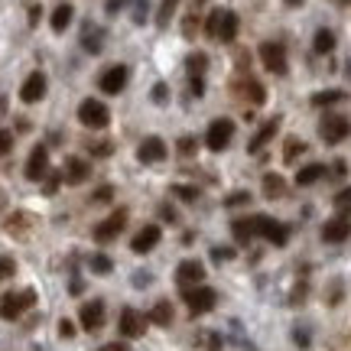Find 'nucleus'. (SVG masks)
I'll return each mask as SVG.
<instances>
[{"mask_svg":"<svg viewBox=\"0 0 351 351\" xmlns=\"http://www.w3.org/2000/svg\"><path fill=\"white\" fill-rule=\"evenodd\" d=\"M276 124H280V121H267V124H263L261 130H257V134L251 137V143H247V150H251V153H261L263 147L270 143V137L276 134Z\"/></svg>","mask_w":351,"mask_h":351,"instance_id":"nucleus-20","label":"nucleus"},{"mask_svg":"<svg viewBox=\"0 0 351 351\" xmlns=\"http://www.w3.org/2000/svg\"><path fill=\"white\" fill-rule=\"evenodd\" d=\"M313 49L319 52V56L332 52V49H335V33H332V29H319V33H315V39H313Z\"/></svg>","mask_w":351,"mask_h":351,"instance_id":"nucleus-24","label":"nucleus"},{"mask_svg":"<svg viewBox=\"0 0 351 351\" xmlns=\"http://www.w3.org/2000/svg\"><path fill=\"white\" fill-rule=\"evenodd\" d=\"M114 195V189L111 186H101V189H95V195H91V202H108Z\"/></svg>","mask_w":351,"mask_h":351,"instance_id":"nucleus-37","label":"nucleus"},{"mask_svg":"<svg viewBox=\"0 0 351 351\" xmlns=\"http://www.w3.org/2000/svg\"><path fill=\"white\" fill-rule=\"evenodd\" d=\"M82 326H85L88 332H98V328L104 326V302L91 300L82 306Z\"/></svg>","mask_w":351,"mask_h":351,"instance_id":"nucleus-17","label":"nucleus"},{"mask_svg":"<svg viewBox=\"0 0 351 351\" xmlns=\"http://www.w3.org/2000/svg\"><path fill=\"white\" fill-rule=\"evenodd\" d=\"M78 121H82L88 130H104V127L111 124V111H108L98 98H88V101H82V108H78Z\"/></svg>","mask_w":351,"mask_h":351,"instance_id":"nucleus-1","label":"nucleus"},{"mask_svg":"<svg viewBox=\"0 0 351 351\" xmlns=\"http://www.w3.org/2000/svg\"><path fill=\"white\" fill-rule=\"evenodd\" d=\"M199 3H205V0H199Z\"/></svg>","mask_w":351,"mask_h":351,"instance_id":"nucleus-46","label":"nucleus"},{"mask_svg":"<svg viewBox=\"0 0 351 351\" xmlns=\"http://www.w3.org/2000/svg\"><path fill=\"white\" fill-rule=\"evenodd\" d=\"M173 192L179 195V199H186V202H195V199H199V189H189V186H173Z\"/></svg>","mask_w":351,"mask_h":351,"instance_id":"nucleus-33","label":"nucleus"},{"mask_svg":"<svg viewBox=\"0 0 351 351\" xmlns=\"http://www.w3.org/2000/svg\"><path fill=\"white\" fill-rule=\"evenodd\" d=\"M127 78H130V69H127V65H111L108 72H101L98 88L104 95H121L127 85Z\"/></svg>","mask_w":351,"mask_h":351,"instance_id":"nucleus-7","label":"nucleus"},{"mask_svg":"<svg viewBox=\"0 0 351 351\" xmlns=\"http://www.w3.org/2000/svg\"><path fill=\"white\" fill-rule=\"evenodd\" d=\"M137 160H140V163H163V160H166V143H163L160 137L140 140Z\"/></svg>","mask_w":351,"mask_h":351,"instance_id":"nucleus-14","label":"nucleus"},{"mask_svg":"<svg viewBox=\"0 0 351 351\" xmlns=\"http://www.w3.org/2000/svg\"><path fill=\"white\" fill-rule=\"evenodd\" d=\"M179 153H182V156H192V153H195V140L182 137V140H179Z\"/></svg>","mask_w":351,"mask_h":351,"instance_id":"nucleus-36","label":"nucleus"},{"mask_svg":"<svg viewBox=\"0 0 351 351\" xmlns=\"http://www.w3.org/2000/svg\"><path fill=\"white\" fill-rule=\"evenodd\" d=\"M261 62L267 72L274 75H287V49L280 43H263L261 46Z\"/></svg>","mask_w":351,"mask_h":351,"instance_id":"nucleus-6","label":"nucleus"},{"mask_svg":"<svg viewBox=\"0 0 351 351\" xmlns=\"http://www.w3.org/2000/svg\"><path fill=\"white\" fill-rule=\"evenodd\" d=\"M244 91H247V98H251L254 104H263V88L257 85V82H244Z\"/></svg>","mask_w":351,"mask_h":351,"instance_id":"nucleus-30","label":"nucleus"},{"mask_svg":"<svg viewBox=\"0 0 351 351\" xmlns=\"http://www.w3.org/2000/svg\"><path fill=\"white\" fill-rule=\"evenodd\" d=\"M179 3V0H163V10H160V23H166L169 16H173V7Z\"/></svg>","mask_w":351,"mask_h":351,"instance_id":"nucleus-39","label":"nucleus"},{"mask_svg":"<svg viewBox=\"0 0 351 351\" xmlns=\"http://www.w3.org/2000/svg\"><path fill=\"white\" fill-rule=\"evenodd\" d=\"M160 238H163V231H160V225H147L137 231V238L130 241V247H134V254H150L156 244H160Z\"/></svg>","mask_w":351,"mask_h":351,"instance_id":"nucleus-13","label":"nucleus"},{"mask_svg":"<svg viewBox=\"0 0 351 351\" xmlns=\"http://www.w3.org/2000/svg\"><path fill=\"white\" fill-rule=\"evenodd\" d=\"M254 234H257V238H267L270 244H276V247H283L289 238V228L283 225V221L270 218V215H257V218H254Z\"/></svg>","mask_w":351,"mask_h":351,"instance_id":"nucleus-3","label":"nucleus"},{"mask_svg":"<svg viewBox=\"0 0 351 351\" xmlns=\"http://www.w3.org/2000/svg\"><path fill=\"white\" fill-rule=\"evenodd\" d=\"M46 169H49V150H46V143H39V147H33L29 160H26V179L39 182L46 176Z\"/></svg>","mask_w":351,"mask_h":351,"instance_id":"nucleus-11","label":"nucleus"},{"mask_svg":"<svg viewBox=\"0 0 351 351\" xmlns=\"http://www.w3.org/2000/svg\"><path fill=\"white\" fill-rule=\"evenodd\" d=\"M59 335H62V339H72V335H75V326H72L69 319H62V322H59Z\"/></svg>","mask_w":351,"mask_h":351,"instance_id":"nucleus-40","label":"nucleus"},{"mask_svg":"<svg viewBox=\"0 0 351 351\" xmlns=\"http://www.w3.org/2000/svg\"><path fill=\"white\" fill-rule=\"evenodd\" d=\"M348 130L351 127L341 114H328V117H322V124H319V134H322L326 143H341V140L348 137Z\"/></svg>","mask_w":351,"mask_h":351,"instance_id":"nucleus-9","label":"nucleus"},{"mask_svg":"<svg viewBox=\"0 0 351 351\" xmlns=\"http://www.w3.org/2000/svg\"><path fill=\"white\" fill-rule=\"evenodd\" d=\"M13 274H16V263L10 257H0V280H10Z\"/></svg>","mask_w":351,"mask_h":351,"instance_id":"nucleus-32","label":"nucleus"},{"mask_svg":"<svg viewBox=\"0 0 351 351\" xmlns=\"http://www.w3.org/2000/svg\"><path fill=\"white\" fill-rule=\"evenodd\" d=\"M72 16H75L72 3H62V7H56V10H52L49 26L56 29V33H65V29H69V23H72Z\"/></svg>","mask_w":351,"mask_h":351,"instance_id":"nucleus-22","label":"nucleus"},{"mask_svg":"<svg viewBox=\"0 0 351 351\" xmlns=\"http://www.w3.org/2000/svg\"><path fill=\"white\" fill-rule=\"evenodd\" d=\"M182 300H186L189 313L202 315V313H208V309H215L218 296H215L212 287H189V289H182Z\"/></svg>","mask_w":351,"mask_h":351,"instance_id":"nucleus-5","label":"nucleus"},{"mask_svg":"<svg viewBox=\"0 0 351 351\" xmlns=\"http://www.w3.org/2000/svg\"><path fill=\"white\" fill-rule=\"evenodd\" d=\"M156 104H166V85H156Z\"/></svg>","mask_w":351,"mask_h":351,"instance_id":"nucleus-44","label":"nucleus"},{"mask_svg":"<svg viewBox=\"0 0 351 351\" xmlns=\"http://www.w3.org/2000/svg\"><path fill=\"white\" fill-rule=\"evenodd\" d=\"M147 332V315L137 313V309H124L121 313V335L124 339H140Z\"/></svg>","mask_w":351,"mask_h":351,"instance_id":"nucleus-12","label":"nucleus"},{"mask_svg":"<svg viewBox=\"0 0 351 351\" xmlns=\"http://www.w3.org/2000/svg\"><path fill=\"white\" fill-rule=\"evenodd\" d=\"M33 302H36V293H33V289H23V293H7V296L0 300V319L13 322V319H20Z\"/></svg>","mask_w":351,"mask_h":351,"instance_id":"nucleus-4","label":"nucleus"},{"mask_svg":"<svg viewBox=\"0 0 351 351\" xmlns=\"http://www.w3.org/2000/svg\"><path fill=\"white\" fill-rule=\"evenodd\" d=\"M205 65H208V59H205L202 52H192V56H189V75H192V78H202Z\"/></svg>","mask_w":351,"mask_h":351,"instance_id":"nucleus-28","label":"nucleus"},{"mask_svg":"<svg viewBox=\"0 0 351 351\" xmlns=\"http://www.w3.org/2000/svg\"><path fill=\"white\" fill-rule=\"evenodd\" d=\"M85 179H88V163H85V160L69 156V160H65V169H62V182L78 186V182H85Z\"/></svg>","mask_w":351,"mask_h":351,"instance_id":"nucleus-19","label":"nucleus"},{"mask_svg":"<svg viewBox=\"0 0 351 351\" xmlns=\"http://www.w3.org/2000/svg\"><path fill=\"white\" fill-rule=\"evenodd\" d=\"M218 16H221V10H212V16L205 20V33L208 36H215V29H218Z\"/></svg>","mask_w":351,"mask_h":351,"instance_id":"nucleus-38","label":"nucleus"},{"mask_svg":"<svg viewBox=\"0 0 351 351\" xmlns=\"http://www.w3.org/2000/svg\"><path fill=\"white\" fill-rule=\"evenodd\" d=\"M13 150V134L10 130H0V156H7Z\"/></svg>","mask_w":351,"mask_h":351,"instance_id":"nucleus-35","label":"nucleus"},{"mask_svg":"<svg viewBox=\"0 0 351 351\" xmlns=\"http://www.w3.org/2000/svg\"><path fill=\"white\" fill-rule=\"evenodd\" d=\"M263 192H267L270 199H276V195H283V179H280L276 173L263 176Z\"/></svg>","mask_w":351,"mask_h":351,"instance_id":"nucleus-27","label":"nucleus"},{"mask_svg":"<svg viewBox=\"0 0 351 351\" xmlns=\"http://www.w3.org/2000/svg\"><path fill=\"white\" fill-rule=\"evenodd\" d=\"M348 234H351V218L348 215H339V218L326 221V228H322V241H328V244H339V241H345Z\"/></svg>","mask_w":351,"mask_h":351,"instance_id":"nucleus-15","label":"nucleus"},{"mask_svg":"<svg viewBox=\"0 0 351 351\" xmlns=\"http://www.w3.org/2000/svg\"><path fill=\"white\" fill-rule=\"evenodd\" d=\"M231 137H234V121L218 117V121H212L208 130H205V147H208L212 153H221V150H228Z\"/></svg>","mask_w":351,"mask_h":351,"instance_id":"nucleus-2","label":"nucleus"},{"mask_svg":"<svg viewBox=\"0 0 351 351\" xmlns=\"http://www.w3.org/2000/svg\"><path fill=\"white\" fill-rule=\"evenodd\" d=\"M328 169L322 163H309V166H302L300 173H296V186H313V182H319V179H322V176H326Z\"/></svg>","mask_w":351,"mask_h":351,"instance_id":"nucleus-21","label":"nucleus"},{"mask_svg":"<svg viewBox=\"0 0 351 351\" xmlns=\"http://www.w3.org/2000/svg\"><path fill=\"white\" fill-rule=\"evenodd\" d=\"M287 3H289V7H300V3H302V0H287Z\"/></svg>","mask_w":351,"mask_h":351,"instance_id":"nucleus-45","label":"nucleus"},{"mask_svg":"<svg viewBox=\"0 0 351 351\" xmlns=\"http://www.w3.org/2000/svg\"><path fill=\"white\" fill-rule=\"evenodd\" d=\"M124 225H127V212L124 208H117V212H111L98 228H95V241L108 244V241H114L121 231H124Z\"/></svg>","mask_w":351,"mask_h":351,"instance_id":"nucleus-8","label":"nucleus"},{"mask_svg":"<svg viewBox=\"0 0 351 351\" xmlns=\"http://www.w3.org/2000/svg\"><path fill=\"white\" fill-rule=\"evenodd\" d=\"M91 270H95V274H111V261L95 254V257H91Z\"/></svg>","mask_w":351,"mask_h":351,"instance_id":"nucleus-31","label":"nucleus"},{"mask_svg":"<svg viewBox=\"0 0 351 351\" xmlns=\"http://www.w3.org/2000/svg\"><path fill=\"white\" fill-rule=\"evenodd\" d=\"M341 98H345L341 91H315V95H313V104H315V108H328V104H339Z\"/></svg>","mask_w":351,"mask_h":351,"instance_id":"nucleus-26","label":"nucleus"},{"mask_svg":"<svg viewBox=\"0 0 351 351\" xmlns=\"http://www.w3.org/2000/svg\"><path fill=\"white\" fill-rule=\"evenodd\" d=\"M234 36H238V13L221 10V16H218V29H215V39H221V43H231Z\"/></svg>","mask_w":351,"mask_h":351,"instance_id":"nucleus-18","label":"nucleus"},{"mask_svg":"<svg viewBox=\"0 0 351 351\" xmlns=\"http://www.w3.org/2000/svg\"><path fill=\"white\" fill-rule=\"evenodd\" d=\"M98 351H130V345H127V341H111V345H104V348H98Z\"/></svg>","mask_w":351,"mask_h":351,"instance_id":"nucleus-43","label":"nucleus"},{"mask_svg":"<svg viewBox=\"0 0 351 351\" xmlns=\"http://www.w3.org/2000/svg\"><path fill=\"white\" fill-rule=\"evenodd\" d=\"M147 319H150L153 326H169V322H173V306H169V302H156V306H153L150 309V315H147Z\"/></svg>","mask_w":351,"mask_h":351,"instance_id":"nucleus-23","label":"nucleus"},{"mask_svg":"<svg viewBox=\"0 0 351 351\" xmlns=\"http://www.w3.org/2000/svg\"><path fill=\"white\" fill-rule=\"evenodd\" d=\"M302 153V143L300 140H287V150H283V160H296Z\"/></svg>","mask_w":351,"mask_h":351,"instance_id":"nucleus-34","label":"nucleus"},{"mask_svg":"<svg viewBox=\"0 0 351 351\" xmlns=\"http://www.w3.org/2000/svg\"><path fill=\"white\" fill-rule=\"evenodd\" d=\"M202 280H205V267H202V261H182L179 263V270H176V283H179L182 289L202 287Z\"/></svg>","mask_w":351,"mask_h":351,"instance_id":"nucleus-10","label":"nucleus"},{"mask_svg":"<svg viewBox=\"0 0 351 351\" xmlns=\"http://www.w3.org/2000/svg\"><path fill=\"white\" fill-rule=\"evenodd\" d=\"M251 199V195H247V192H234V195H228V202L225 205H244V202Z\"/></svg>","mask_w":351,"mask_h":351,"instance_id":"nucleus-41","label":"nucleus"},{"mask_svg":"<svg viewBox=\"0 0 351 351\" xmlns=\"http://www.w3.org/2000/svg\"><path fill=\"white\" fill-rule=\"evenodd\" d=\"M43 95H46V75H43V72H33V75L23 82V88H20V98H23L26 104H36Z\"/></svg>","mask_w":351,"mask_h":351,"instance_id":"nucleus-16","label":"nucleus"},{"mask_svg":"<svg viewBox=\"0 0 351 351\" xmlns=\"http://www.w3.org/2000/svg\"><path fill=\"white\" fill-rule=\"evenodd\" d=\"M231 231H234V238H238L241 244H247V241H251V238H257V234H254V218H244V221H234V225H231Z\"/></svg>","mask_w":351,"mask_h":351,"instance_id":"nucleus-25","label":"nucleus"},{"mask_svg":"<svg viewBox=\"0 0 351 351\" xmlns=\"http://www.w3.org/2000/svg\"><path fill=\"white\" fill-rule=\"evenodd\" d=\"M335 208H339V215H348L351 218V186L341 189L339 195H335Z\"/></svg>","mask_w":351,"mask_h":351,"instance_id":"nucleus-29","label":"nucleus"},{"mask_svg":"<svg viewBox=\"0 0 351 351\" xmlns=\"http://www.w3.org/2000/svg\"><path fill=\"white\" fill-rule=\"evenodd\" d=\"M332 173H335V179H341V176L348 173V163H345V160H335V163H332Z\"/></svg>","mask_w":351,"mask_h":351,"instance_id":"nucleus-42","label":"nucleus"}]
</instances>
